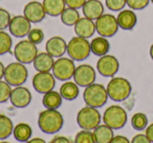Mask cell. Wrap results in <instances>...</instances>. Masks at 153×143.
Masks as SVG:
<instances>
[{
    "instance_id": "cell-5",
    "label": "cell",
    "mask_w": 153,
    "mask_h": 143,
    "mask_svg": "<svg viewBox=\"0 0 153 143\" xmlns=\"http://www.w3.org/2000/svg\"><path fill=\"white\" fill-rule=\"evenodd\" d=\"M90 52L91 48L87 39L76 36L72 38L67 44V53L70 59L74 61H84L89 57Z\"/></svg>"
},
{
    "instance_id": "cell-13",
    "label": "cell",
    "mask_w": 153,
    "mask_h": 143,
    "mask_svg": "<svg viewBox=\"0 0 153 143\" xmlns=\"http://www.w3.org/2000/svg\"><path fill=\"white\" fill-rule=\"evenodd\" d=\"M120 68V63L117 59L113 55H105L99 59L97 63V69L101 75L105 77H112L117 74Z\"/></svg>"
},
{
    "instance_id": "cell-11",
    "label": "cell",
    "mask_w": 153,
    "mask_h": 143,
    "mask_svg": "<svg viewBox=\"0 0 153 143\" xmlns=\"http://www.w3.org/2000/svg\"><path fill=\"white\" fill-rule=\"evenodd\" d=\"M74 83L79 87H86L90 86L96 80V71L90 65L83 64L78 67H76L74 73Z\"/></svg>"
},
{
    "instance_id": "cell-43",
    "label": "cell",
    "mask_w": 153,
    "mask_h": 143,
    "mask_svg": "<svg viewBox=\"0 0 153 143\" xmlns=\"http://www.w3.org/2000/svg\"><path fill=\"white\" fill-rule=\"evenodd\" d=\"M27 143H46V142H45V140H43L41 138H33L30 139L27 141Z\"/></svg>"
},
{
    "instance_id": "cell-33",
    "label": "cell",
    "mask_w": 153,
    "mask_h": 143,
    "mask_svg": "<svg viewBox=\"0 0 153 143\" xmlns=\"http://www.w3.org/2000/svg\"><path fill=\"white\" fill-rule=\"evenodd\" d=\"M11 92V85L5 82V80L3 82V80H0V103L5 102V101H7V99H10Z\"/></svg>"
},
{
    "instance_id": "cell-22",
    "label": "cell",
    "mask_w": 153,
    "mask_h": 143,
    "mask_svg": "<svg viewBox=\"0 0 153 143\" xmlns=\"http://www.w3.org/2000/svg\"><path fill=\"white\" fill-rule=\"evenodd\" d=\"M92 133L97 143H110V141L114 137L113 130L105 123L97 126Z\"/></svg>"
},
{
    "instance_id": "cell-7",
    "label": "cell",
    "mask_w": 153,
    "mask_h": 143,
    "mask_svg": "<svg viewBox=\"0 0 153 143\" xmlns=\"http://www.w3.org/2000/svg\"><path fill=\"white\" fill-rule=\"evenodd\" d=\"M101 120L102 117L98 109L88 105L80 110L76 115V122L82 130H94L97 126L100 125Z\"/></svg>"
},
{
    "instance_id": "cell-41",
    "label": "cell",
    "mask_w": 153,
    "mask_h": 143,
    "mask_svg": "<svg viewBox=\"0 0 153 143\" xmlns=\"http://www.w3.org/2000/svg\"><path fill=\"white\" fill-rule=\"evenodd\" d=\"M51 143H71L70 140L66 137L63 136H57L51 141Z\"/></svg>"
},
{
    "instance_id": "cell-8",
    "label": "cell",
    "mask_w": 153,
    "mask_h": 143,
    "mask_svg": "<svg viewBox=\"0 0 153 143\" xmlns=\"http://www.w3.org/2000/svg\"><path fill=\"white\" fill-rule=\"evenodd\" d=\"M37 55H38V48L36 44L30 42V40L20 41L14 48V55L16 60L24 65L33 63Z\"/></svg>"
},
{
    "instance_id": "cell-2",
    "label": "cell",
    "mask_w": 153,
    "mask_h": 143,
    "mask_svg": "<svg viewBox=\"0 0 153 143\" xmlns=\"http://www.w3.org/2000/svg\"><path fill=\"white\" fill-rule=\"evenodd\" d=\"M108 97L113 101H124L130 96L132 91L131 84L124 77H112L107 85Z\"/></svg>"
},
{
    "instance_id": "cell-6",
    "label": "cell",
    "mask_w": 153,
    "mask_h": 143,
    "mask_svg": "<svg viewBox=\"0 0 153 143\" xmlns=\"http://www.w3.org/2000/svg\"><path fill=\"white\" fill-rule=\"evenodd\" d=\"M28 76V71L24 64L20 62L11 63L5 67L4 70V80L7 83H9L11 86L18 87L22 86L26 82Z\"/></svg>"
},
{
    "instance_id": "cell-37",
    "label": "cell",
    "mask_w": 153,
    "mask_h": 143,
    "mask_svg": "<svg viewBox=\"0 0 153 143\" xmlns=\"http://www.w3.org/2000/svg\"><path fill=\"white\" fill-rule=\"evenodd\" d=\"M127 5L132 10H143L149 4L150 0H126Z\"/></svg>"
},
{
    "instance_id": "cell-27",
    "label": "cell",
    "mask_w": 153,
    "mask_h": 143,
    "mask_svg": "<svg viewBox=\"0 0 153 143\" xmlns=\"http://www.w3.org/2000/svg\"><path fill=\"white\" fill-rule=\"evenodd\" d=\"M60 94L66 100H74L79 95V86L74 82H65L60 88Z\"/></svg>"
},
{
    "instance_id": "cell-26",
    "label": "cell",
    "mask_w": 153,
    "mask_h": 143,
    "mask_svg": "<svg viewBox=\"0 0 153 143\" xmlns=\"http://www.w3.org/2000/svg\"><path fill=\"white\" fill-rule=\"evenodd\" d=\"M13 134L17 141H19V142H27L32 138L33 130L30 128V125H28L27 123L21 122V123H18L14 128Z\"/></svg>"
},
{
    "instance_id": "cell-18",
    "label": "cell",
    "mask_w": 153,
    "mask_h": 143,
    "mask_svg": "<svg viewBox=\"0 0 153 143\" xmlns=\"http://www.w3.org/2000/svg\"><path fill=\"white\" fill-rule=\"evenodd\" d=\"M74 32L76 36L84 39H89L96 32V23L89 18H80L79 21L74 24Z\"/></svg>"
},
{
    "instance_id": "cell-40",
    "label": "cell",
    "mask_w": 153,
    "mask_h": 143,
    "mask_svg": "<svg viewBox=\"0 0 153 143\" xmlns=\"http://www.w3.org/2000/svg\"><path fill=\"white\" fill-rule=\"evenodd\" d=\"M110 143H131V141H129V139L125 136H114L112 138V140L110 141Z\"/></svg>"
},
{
    "instance_id": "cell-21",
    "label": "cell",
    "mask_w": 153,
    "mask_h": 143,
    "mask_svg": "<svg viewBox=\"0 0 153 143\" xmlns=\"http://www.w3.org/2000/svg\"><path fill=\"white\" fill-rule=\"evenodd\" d=\"M117 20L120 27L125 30L132 29L136 25V22H137L135 13L133 11H131V10H124V11L120 12Z\"/></svg>"
},
{
    "instance_id": "cell-44",
    "label": "cell",
    "mask_w": 153,
    "mask_h": 143,
    "mask_svg": "<svg viewBox=\"0 0 153 143\" xmlns=\"http://www.w3.org/2000/svg\"><path fill=\"white\" fill-rule=\"evenodd\" d=\"M4 70H5V67L1 62H0V80L4 76Z\"/></svg>"
},
{
    "instance_id": "cell-36",
    "label": "cell",
    "mask_w": 153,
    "mask_h": 143,
    "mask_svg": "<svg viewBox=\"0 0 153 143\" xmlns=\"http://www.w3.org/2000/svg\"><path fill=\"white\" fill-rule=\"evenodd\" d=\"M127 4L126 0H106V5L109 10L111 11H121L125 7V5Z\"/></svg>"
},
{
    "instance_id": "cell-30",
    "label": "cell",
    "mask_w": 153,
    "mask_h": 143,
    "mask_svg": "<svg viewBox=\"0 0 153 143\" xmlns=\"http://www.w3.org/2000/svg\"><path fill=\"white\" fill-rule=\"evenodd\" d=\"M131 125L136 130H146L148 126V118L144 113H135L131 118Z\"/></svg>"
},
{
    "instance_id": "cell-39",
    "label": "cell",
    "mask_w": 153,
    "mask_h": 143,
    "mask_svg": "<svg viewBox=\"0 0 153 143\" xmlns=\"http://www.w3.org/2000/svg\"><path fill=\"white\" fill-rule=\"evenodd\" d=\"M131 143H152L146 134H137L132 138Z\"/></svg>"
},
{
    "instance_id": "cell-25",
    "label": "cell",
    "mask_w": 153,
    "mask_h": 143,
    "mask_svg": "<svg viewBox=\"0 0 153 143\" xmlns=\"http://www.w3.org/2000/svg\"><path fill=\"white\" fill-rule=\"evenodd\" d=\"M62 98L60 92L58 93L57 91H49L45 93L42 99V103L46 109L48 110H57L60 105H62Z\"/></svg>"
},
{
    "instance_id": "cell-42",
    "label": "cell",
    "mask_w": 153,
    "mask_h": 143,
    "mask_svg": "<svg viewBox=\"0 0 153 143\" xmlns=\"http://www.w3.org/2000/svg\"><path fill=\"white\" fill-rule=\"evenodd\" d=\"M146 136L153 143V123H151L150 125H148L146 128Z\"/></svg>"
},
{
    "instance_id": "cell-1",
    "label": "cell",
    "mask_w": 153,
    "mask_h": 143,
    "mask_svg": "<svg viewBox=\"0 0 153 143\" xmlns=\"http://www.w3.org/2000/svg\"><path fill=\"white\" fill-rule=\"evenodd\" d=\"M64 119L62 114L57 110H48L41 112L38 117V125L45 134H55L62 128Z\"/></svg>"
},
{
    "instance_id": "cell-23",
    "label": "cell",
    "mask_w": 153,
    "mask_h": 143,
    "mask_svg": "<svg viewBox=\"0 0 153 143\" xmlns=\"http://www.w3.org/2000/svg\"><path fill=\"white\" fill-rule=\"evenodd\" d=\"M42 4L46 15H49L51 17L60 16L66 7L64 0H43Z\"/></svg>"
},
{
    "instance_id": "cell-3",
    "label": "cell",
    "mask_w": 153,
    "mask_h": 143,
    "mask_svg": "<svg viewBox=\"0 0 153 143\" xmlns=\"http://www.w3.org/2000/svg\"><path fill=\"white\" fill-rule=\"evenodd\" d=\"M83 98L88 107L101 108L107 102L108 93L107 89L101 84H92L86 87L83 93Z\"/></svg>"
},
{
    "instance_id": "cell-32",
    "label": "cell",
    "mask_w": 153,
    "mask_h": 143,
    "mask_svg": "<svg viewBox=\"0 0 153 143\" xmlns=\"http://www.w3.org/2000/svg\"><path fill=\"white\" fill-rule=\"evenodd\" d=\"M74 143H97L94 140V133L87 130H82L76 135Z\"/></svg>"
},
{
    "instance_id": "cell-4",
    "label": "cell",
    "mask_w": 153,
    "mask_h": 143,
    "mask_svg": "<svg viewBox=\"0 0 153 143\" xmlns=\"http://www.w3.org/2000/svg\"><path fill=\"white\" fill-rule=\"evenodd\" d=\"M127 112L121 105H113L108 107L103 114V121L112 130H120L124 128L127 122Z\"/></svg>"
},
{
    "instance_id": "cell-20",
    "label": "cell",
    "mask_w": 153,
    "mask_h": 143,
    "mask_svg": "<svg viewBox=\"0 0 153 143\" xmlns=\"http://www.w3.org/2000/svg\"><path fill=\"white\" fill-rule=\"evenodd\" d=\"M53 63H55L53 57L49 53L41 52L38 53L37 57H35L33 65L38 72H49L53 69Z\"/></svg>"
},
{
    "instance_id": "cell-12",
    "label": "cell",
    "mask_w": 153,
    "mask_h": 143,
    "mask_svg": "<svg viewBox=\"0 0 153 143\" xmlns=\"http://www.w3.org/2000/svg\"><path fill=\"white\" fill-rule=\"evenodd\" d=\"M56 86V77L51 72H38L33 77V87L38 93H45L53 91Z\"/></svg>"
},
{
    "instance_id": "cell-38",
    "label": "cell",
    "mask_w": 153,
    "mask_h": 143,
    "mask_svg": "<svg viewBox=\"0 0 153 143\" xmlns=\"http://www.w3.org/2000/svg\"><path fill=\"white\" fill-rule=\"evenodd\" d=\"M65 1V4L68 7H71V9H80L84 5V3L86 2V0H64Z\"/></svg>"
},
{
    "instance_id": "cell-16",
    "label": "cell",
    "mask_w": 153,
    "mask_h": 143,
    "mask_svg": "<svg viewBox=\"0 0 153 143\" xmlns=\"http://www.w3.org/2000/svg\"><path fill=\"white\" fill-rule=\"evenodd\" d=\"M12 105L16 108H25L32 101V94L30 90L23 86H18L12 90L11 96H10Z\"/></svg>"
},
{
    "instance_id": "cell-17",
    "label": "cell",
    "mask_w": 153,
    "mask_h": 143,
    "mask_svg": "<svg viewBox=\"0 0 153 143\" xmlns=\"http://www.w3.org/2000/svg\"><path fill=\"white\" fill-rule=\"evenodd\" d=\"M46 52L49 53L53 57H62L64 53L67 51V44L65 40L61 37H53L45 44Z\"/></svg>"
},
{
    "instance_id": "cell-35",
    "label": "cell",
    "mask_w": 153,
    "mask_h": 143,
    "mask_svg": "<svg viewBox=\"0 0 153 143\" xmlns=\"http://www.w3.org/2000/svg\"><path fill=\"white\" fill-rule=\"evenodd\" d=\"M12 18L10 13L4 9H0V30H4L9 27Z\"/></svg>"
},
{
    "instance_id": "cell-47",
    "label": "cell",
    "mask_w": 153,
    "mask_h": 143,
    "mask_svg": "<svg viewBox=\"0 0 153 143\" xmlns=\"http://www.w3.org/2000/svg\"><path fill=\"white\" fill-rule=\"evenodd\" d=\"M151 2H152V3H153V0H151Z\"/></svg>"
},
{
    "instance_id": "cell-46",
    "label": "cell",
    "mask_w": 153,
    "mask_h": 143,
    "mask_svg": "<svg viewBox=\"0 0 153 143\" xmlns=\"http://www.w3.org/2000/svg\"><path fill=\"white\" fill-rule=\"evenodd\" d=\"M0 143H10V142H7V141H1Z\"/></svg>"
},
{
    "instance_id": "cell-31",
    "label": "cell",
    "mask_w": 153,
    "mask_h": 143,
    "mask_svg": "<svg viewBox=\"0 0 153 143\" xmlns=\"http://www.w3.org/2000/svg\"><path fill=\"white\" fill-rule=\"evenodd\" d=\"M12 44H13V41H12L11 36L7 32L0 30V55L10 52Z\"/></svg>"
},
{
    "instance_id": "cell-24",
    "label": "cell",
    "mask_w": 153,
    "mask_h": 143,
    "mask_svg": "<svg viewBox=\"0 0 153 143\" xmlns=\"http://www.w3.org/2000/svg\"><path fill=\"white\" fill-rule=\"evenodd\" d=\"M90 48H91V52L97 57H103V55H107L110 48V44H109L108 40L105 37H97L90 43Z\"/></svg>"
},
{
    "instance_id": "cell-10",
    "label": "cell",
    "mask_w": 153,
    "mask_h": 143,
    "mask_svg": "<svg viewBox=\"0 0 153 143\" xmlns=\"http://www.w3.org/2000/svg\"><path fill=\"white\" fill-rule=\"evenodd\" d=\"M74 62L71 59L67 57H59L57 61H55L53 66V74L57 80L62 82H67L71 77H74Z\"/></svg>"
},
{
    "instance_id": "cell-34",
    "label": "cell",
    "mask_w": 153,
    "mask_h": 143,
    "mask_svg": "<svg viewBox=\"0 0 153 143\" xmlns=\"http://www.w3.org/2000/svg\"><path fill=\"white\" fill-rule=\"evenodd\" d=\"M27 40H30V42H33L34 44H40L44 39V34L41 29L39 28H33L30 29V32L27 35Z\"/></svg>"
},
{
    "instance_id": "cell-45",
    "label": "cell",
    "mask_w": 153,
    "mask_h": 143,
    "mask_svg": "<svg viewBox=\"0 0 153 143\" xmlns=\"http://www.w3.org/2000/svg\"><path fill=\"white\" fill-rule=\"evenodd\" d=\"M150 57H151V59L153 60V44L151 45V47H150Z\"/></svg>"
},
{
    "instance_id": "cell-28",
    "label": "cell",
    "mask_w": 153,
    "mask_h": 143,
    "mask_svg": "<svg viewBox=\"0 0 153 143\" xmlns=\"http://www.w3.org/2000/svg\"><path fill=\"white\" fill-rule=\"evenodd\" d=\"M14 130V124L11 118L5 115H0V140L9 138Z\"/></svg>"
},
{
    "instance_id": "cell-9",
    "label": "cell",
    "mask_w": 153,
    "mask_h": 143,
    "mask_svg": "<svg viewBox=\"0 0 153 143\" xmlns=\"http://www.w3.org/2000/svg\"><path fill=\"white\" fill-rule=\"evenodd\" d=\"M96 32L105 38L113 37L119 30V23L117 18L110 14H103L96 20Z\"/></svg>"
},
{
    "instance_id": "cell-29",
    "label": "cell",
    "mask_w": 153,
    "mask_h": 143,
    "mask_svg": "<svg viewBox=\"0 0 153 143\" xmlns=\"http://www.w3.org/2000/svg\"><path fill=\"white\" fill-rule=\"evenodd\" d=\"M61 21L63 24L67 26H74V24L79 21L80 15L79 12L76 11V9H71V7H65L61 15Z\"/></svg>"
},
{
    "instance_id": "cell-19",
    "label": "cell",
    "mask_w": 153,
    "mask_h": 143,
    "mask_svg": "<svg viewBox=\"0 0 153 143\" xmlns=\"http://www.w3.org/2000/svg\"><path fill=\"white\" fill-rule=\"evenodd\" d=\"M82 9L83 15L91 20H97L104 14V7L101 0H86Z\"/></svg>"
},
{
    "instance_id": "cell-14",
    "label": "cell",
    "mask_w": 153,
    "mask_h": 143,
    "mask_svg": "<svg viewBox=\"0 0 153 143\" xmlns=\"http://www.w3.org/2000/svg\"><path fill=\"white\" fill-rule=\"evenodd\" d=\"M9 29L10 32L16 38H23L30 32L32 25L24 16H15L10 22Z\"/></svg>"
},
{
    "instance_id": "cell-15",
    "label": "cell",
    "mask_w": 153,
    "mask_h": 143,
    "mask_svg": "<svg viewBox=\"0 0 153 143\" xmlns=\"http://www.w3.org/2000/svg\"><path fill=\"white\" fill-rule=\"evenodd\" d=\"M23 16L30 23H38L44 19L46 13L42 3L38 1H30L24 7Z\"/></svg>"
}]
</instances>
